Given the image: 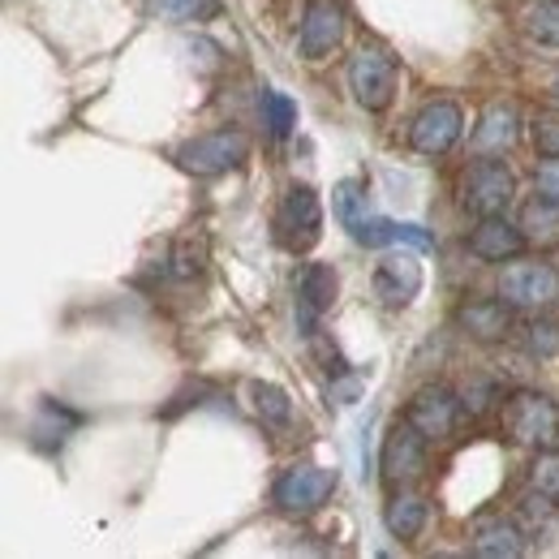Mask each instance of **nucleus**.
Returning a JSON list of instances; mask_svg holds the SVG:
<instances>
[{"label":"nucleus","instance_id":"nucleus-1","mask_svg":"<svg viewBox=\"0 0 559 559\" xmlns=\"http://www.w3.org/2000/svg\"><path fill=\"white\" fill-rule=\"evenodd\" d=\"M503 430L521 448H559V405L547 392H516L503 409Z\"/></svg>","mask_w":559,"mask_h":559},{"label":"nucleus","instance_id":"nucleus-2","mask_svg":"<svg viewBox=\"0 0 559 559\" xmlns=\"http://www.w3.org/2000/svg\"><path fill=\"white\" fill-rule=\"evenodd\" d=\"M499 297L512 310H547L559 297V272L551 263H538V259L508 263L499 272Z\"/></svg>","mask_w":559,"mask_h":559},{"label":"nucleus","instance_id":"nucleus-3","mask_svg":"<svg viewBox=\"0 0 559 559\" xmlns=\"http://www.w3.org/2000/svg\"><path fill=\"white\" fill-rule=\"evenodd\" d=\"M250 155V139L241 130H211L203 139H190L177 151V164L194 177H219L237 164H246Z\"/></svg>","mask_w":559,"mask_h":559},{"label":"nucleus","instance_id":"nucleus-4","mask_svg":"<svg viewBox=\"0 0 559 559\" xmlns=\"http://www.w3.org/2000/svg\"><path fill=\"white\" fill-rule=\"evenodd\" d=\"M349 91L366 112H383L396 95V61L383 48H357L349 57Z\"/></svg>","mask_w":559,"mask_h":559},{"label":"nucleus","instance_id":"nucleus-5","mask_svg":"<svg viewBox=\"0 0 559 559\" xmlns=\"http://www.w3.org/2000/svg\"><path fill=\"white\" fill-rule=\"evenodd\" d=\"M461 134H465L461 104L456 99H430L414 117V126H409V146L418 155H426V159H439V155H448L461 142Z\"/></svg>","mask_w":559,"mask_h":559},{"label":"nucleus","instance_id":"nucleus-6","mask_svg":"<svg viewBox=\"0 0 559 559\" xmlns=\"http://www.w3.org/2000/svg\"><path fill=\"white\" fill-rule=\"evenodd\" d=\"M512 199H516V177H512V168H508L503 159L483 155V159L465 173L461 203L474 211V215H503Z\"/></svg>","mask_w":559,"mask_h":559},{"label":"nucleus","instance_id":"nucleus-7","mask_svg":"<svg viewBox=\"0 0 559 559\" xmlns=\"http://www.w3.org/2000/svg\"><path fill=\"white\" fill-rule=\"evenodd\" d=\"M345 9L336 0H306L301 9V26H297V44H301V57L306 61H323L332 57L341 44H345Z\"/></svg>","mask_w":559,"mask_h":559},{"label":"nucleus","instance_id":"nucleus-8","mask_svg":"<svg viewBox=\"0 0 559 559\" xmlns=\"http://www.w3.org/2000/svg\"><path fill=\"white\" fill-rule=\"evenodd\" d=\"M461 409H465V401H461L452 388L430 383V388L414 392V401H409V409H405V421H409L414 430H421L430 443H443V439H452V430H456V421H461Z\"/></svg>","mask_w":559,"mask_h":559},{"label":"nucleus","instance_id":"nucleus-9","mask_svg":"<svg viewBox=\"0 0 559 559\" xmlns=\"http://www.w3.org/2000/svg\"><path fill=\"white\" fill-rule=\"evenodd\" d=\"M332 490H336V469L297 465L276 483V503L280 512H288V516H310L332 499Z\"/></svg>","mask_w":559,"mask_h":559},{"label":"nucleus","instance_id":"nucleus-10","mask_svg":"<svg viewBox=\"0 0 559 559\" xmlns=\"http://www.w3.org/2000/svg\"><path fill=\"white\" fill-rule=\"evenodd\" d=\"M426 448H430V439H426L421 430H414L409 421L392 426L388 439H383V452H379V469H383V478H388L392 487H409V483H418L421 474H426Z\"/></svg>","mask_w":559,"mask_h":559},{"label":"nucleus","instance_id":"nucleus-11","mask_svg":"<svg viewBox=\"0 0 559 559\" xmlns=\"http://www.w3.org/2000/svg\"><path fill=\"white\" fill-rule=\"evenodd\" d=\"M276 228L280 241L288 250H310L319 241V233H323V203H319V194L306 190V186H293L276 211Z\"/></svg>","mask_w":559,"mask_h":559},{"label":"nucleus","instance_id":"nucleus-12","mask_svg":"<svg viewBox=\"0 0 559 559\" xmlns=\"http://www.w3.org/2000/svg\"><path fill=\"white\" fill-rule=\"evenodd\" d=\"M336 288H341V280H336L332 263H306V272L297 276V328L306 336H314V323L332 310Z\"/></svg>","mask_w":559,"mask_h":559},{"label":"nucleus","instance_id":"nucleus-13","mask_svg":"<svg viewBox=\"0 0 559 559\" xmlns=\"http://www.w3.org/2000/svg\"><path fill=\"white\" fill-rule=\"evenodd\" d=\"M465 246H469V254L478 263H503V259H516L530 241H525L521 224H508L503 215H483V224L469 233Z\"/></svg>","mask_w":559,"mask_h":559},{"label":"nucleus","instance_id":"nucleus-14","mask_svg":"<svg viewBox=\"0 0 559 559\" xmlns=\"http://www.w3.org/2000/svg\"><path fill=\"white\" fill-rule=\"evenodd\" d=\"M421 293V267L414 254H388L379 267H374V297L392 310L409 306Z\"/></svg>","mask_w":559,"mask_h":559},{"label":"nucleus","instance_id":"nucleus-15","mask_svg":"<svg viewBox=\"0 0 559 559\" xmlns=\"http://www.w3.org/2000/svg\"><path fill=\"white\" fill-rule=\"evenodd\" d=\"M456 319H461V328L474 341H487V345L490 341H503L512 332V306L503 297H474V301H465L456 310Z\"/></svg>","mask_w":559,"mask_h":559},{"label":"nucleus","instance_id":"nucleus-16","mask_svg":"<svg viewBox=\"0 0 559 559\" xmlns=\"http://www.w3.org/2000/svg\"><path fill=\"white\" fill-rule=\"evenodd\" d=\"M516 134H521L516 108L508 99H495V104H487V112H483V121L474 130V151L478 155H503L516 142Z\"/></svg>","mask_w":559,"mask_h":559},{"label":"nucleus","instance_id":"nucleus-17","mask_svg":"<svg viewBox=\"0 0 559 559\" xmlns=\"http://www.w3.org/2000/svg\"><path fill=\"white\" fill-rule=\"evenodd\" d=\"M474 556L483 559H516L525 556V534L516 521H503V516H490L474 530Z\"/></svg>","mask_w":559,"mask_h":559},{"label":"nucleus","instance_id":"nucleus-18","mask_svg":"<svg viewBox=\"0 0 559 559\" xmlns=\"http://www.w3.org/2000/svg\"><path fill=\"white\" fill-rule=\"evenodd\" d=\"M521 233H525V241L538 246V250L559 246V203L534 194V199L521 207Z\"/></svg>","mask_w":559,"mask_h":559},{"label":"nucleus","instance_id":"nucleus-19","mask_svg":"<svg viewBox=\"0 0 559 559\" xmlns=\"http://www.w3.org/2000/svg\"><path fill=\"white\" fill-rule=\"evenodd\" d=\"M426 516H430V508H426V499H421L418 490H401V495L388 503V512H383L388 534L401 538V543H414V538H418Z\"/></svg>","mask_w":559,"mask_h":559},{"label":"nucleus","instance_id":"nucleus-20","mask_svg":"<svg viewBox=\"0 0 559 559\" xmlns=\"http://www.w3.org/2000/svg\"><path fill=\"white\" fill-rule=\"evenodd\" d=\"M332 211H336V219L349 228V237L357 241V237H361V228H366V219H370L361 181H341V186L332 190Z\"/></svg>","mask_w":559,"mask_h":559},{"label":"nucleus","instance_id":"nucleus-21","mask_svg":"<svg viewBox=\"0 0 559 559\" xmlns=\"http://www.w3.org/2000/svg\"><path fill=\"white\" fill-rule=\"evenodd\" d=\"M525 31H530V39L559 48V0H534L525 9Z\"/></svg>","mask_w":559,"mask_h":559},{"label":"nucleus","instance_id":"nucleus-22","mask_svg":"<svg viewBox=\"0 0 559 559\" xmlns=\"http://www.w3.org/2000/svg\"><path fill=\"white\" fill-rule=\"evenodd\" d=\"M263 126L272 139H288L297 126V104L284 91H263Z\"/></svg>","mask_w":559,"mask_h":559},{"label":"nucleus","instance_id":"nucleus-23","mask_svg":"<svg viewBox=\"0 0 559 559\" xmlns=\"http://www.w3.org/2000/svg\"><path fill=\"white\" fill-rule=\"evenodd\" d=\"M530 490L559 503V448H538V456L530 465Z\"/></svg>","mask_w":559,"mask_h":559},{"label":"nucleus","instance_id":"nucleus-24","mask_svg":"<svg viewBox=\"0 0 559 559\" xmlns=\"http://www.w3.org/2000/svg\"><path fill=\"white\" fill-rule=\"evenodd\" d=\"M254 409L267 426H288L293 421V405H288V396L280 392L276 383H259L254 388Z\"/></svg>","mask_w":559,"mask_h":559},{"label":"nucleus","instance_id":"nucleus-25","mask_svg":"<svg viewBox=\"0 0 559 559\" xmlns=\"http://www.w3.org/2000/svg\"><path fill=\"white\" fill-rule=\"evenodd\" d=\"M159 9L177 22H207L219 13V0H159Z\"/></svg>","mask_w":559,"mask_h":559},{"label":"nucleus","instance_id":"nucleus-26","mask_svg":"<svg viewBox=\"0 0 559 559\" xmlns=\"http://www.w3.org/2000/svg\"><path fill=\"white\" fill-rule=\"evenodd\" d=\"M525 349L534 353V357H551V353H559V323H530L525 328Z\"/></svg>","mask_w":559,"mask_h":559},{"label":"nucleus","instance_id":"nucleus-27","mask_svg":"<svg viewBox=\"0 0 559 559\" xmlns=\"http://www.w3.org/2000/svg\"><path fill=\"white\" fill-rule=\"evenodd\" d=\"M534 190H538L543 199L559 203V155H547V159H538V168H534Z\"/></svg>","mask_w":559,"mask_h":559},{"label":"nucleus","instance_id":"nucleus-28","mask_svg":"<svg viewBox=\"0 0 559 559\" xmlns=\"http://www.w3.org/2000/svg\"><path fill=\"white\" fill-rule=\"evenodd\" d=\"M534 142L543 155H559V117H538L534 126Z\"/></svg>","mask_w":559,"mask_h":559},{"label":"nucleus","instance_id":"nucleus-29","mask_svg":"<svg viewBox=\"0 0 559 559\" xmlns=\"http://www.w3.org/2000/svg\"><path fill=\"white\" fill-rule=\"evenodd\" d=\"M556 99H559V78H556Z\"/></svg>","mask_w":559,"mask_h":559}]
</instances>
